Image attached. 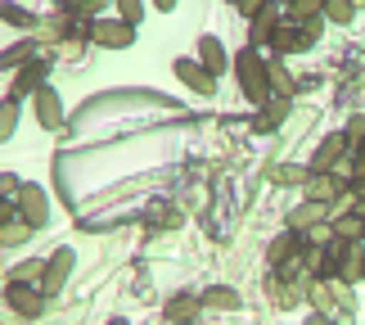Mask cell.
<instances>
[{"label": "cell", "mask_w": 365, "mask_h": 325, "mask_svg": "<svg viewBox=\"0 0 365 325\" xmlns=\"http://www.w3.org/2000/svg\"><path fill=\"white\" fill-rule=\"evenodd\" d=\"M240 81H244V95H248L252 104L271 100V73H266V64L257 59V50L240 54Z\"/></svg>", "instance_id": "1"}, {"label": "cell", "mask_w": 365, "mask_h": 325, "mask_svg": "<svg viewBox=\"0 0 365 325\" xmlns=\"http://www.w3.org/2000/svg\"><path fill=\"white\" fill-rule=\"evenodd\" d=\"M68 266H73V249H59L46 262V285H41V294H59L63 280H68Z\"/></svg>", "instance_id": "2"}, {"label": "cell", "mask_w": 365, "mask_h": 325, "mask_svg": "<svg viewBox=\"0 0 365 325\" xmlns=\"http://www.w3.org/2000/svg\"><path fill=\"white\" fill-rule=\"evenodd\" d=\"M91 36L100 41V46H131V23H108V19H100V23H91Z\"/></svg>", "instance_id": "3"}, {"label": "cell", "mask_w": 365, "mask_h": 325, "mask_svg": "<svg viewBox=\"0 0 365 325\" xmlns=\"http://www.w3.org/2000/svg\"><path fill=\"white\" fill-rule=\"evenodd\" d=\"M176 77L185 81V86H194L199 95H207V91H212V73H207L203 64H194V59H176Z\"/></svg>", "instance_id": "4"}, {"label": "cell", "mask_w": 365, "mask_h": 325, "mask_svg": "<svg viewBox=\"0 0 365 325\" xmlns=\"http://www.w3.org/2000/svg\"><path fill=\"white\" fill-rule=\"evenodd\" d=\"M9 307L23 316H36L41 312V289H27V285H9Z\"/></svg>", "instance_id": "5"}, {"label": "cell", "mask_w": 365, "mask_h": 325, "mask_svg": "<svg viewBox=\"0 0 365 325\" xmlns=\"http://www.w3.org/2000/svg\"><path fill=\"white\" fill-rule=\"evenodd\" d=\"M199 54H203V68H207V73H226V46H221V41L217 36H203L199 41Z\"/></svg>", "instance_id": "6"}, {"label": "cell", "mask_w": 365, "mask_h": 325, "mask_svg": "<svg viewBox=\"0 0 365 325\" xmlns=\"http://www.w3.org/2000/svg\"><path fill=\"white\" fill-rule=\"evenodd\" d=\"M275 27H279V19H275L271 9H262L257 19H252V27H248V46H252V50H257V46H266V41L275 36Z\"/></svg>", "instance_id": "7"}, {"label": "cell", "mask_w": 365, "mask_h": 325, "mask_svg": "<svg viewBox=\"0 0 365 325\" xmlns=\"http://www.w3.org/2000/svg\"><path fill=\"white\" fill-rule=\"evenodd\" d=\"M41 77H46V59H32V64H23V73H19V81H14V95H9V100H19V95L36 91V86H41Z\"/></svg>", "instance_id": "8"}, {"label": "cell", "mask_w": 365, "mask_h": 325, "mask_svg": "<svg viewBox=\"0 0 365 325\" xmlns=\"http://www.w3.org/2000/svg\"><path fill=\"white\" fill-rule=\"evenodd\" d=\"M19 194H23V221L41 226V221H46V194H41L36 186H23Z\"/></svg>", "instance_id": "9"}, {"label": "cell", "mask_w": 365, "mask_h": 325, "mask_svg": "<svg viewBox=\"0 0 365 325\" xmlns=\"http://www.w3.org/2000/svg\"><path fill=\"white\" fill-rule=\"evenodd\" d=\"M36 118H41V126H59L63 122V113H59V100H54V91H36Z\"/></svg>", "instance_id": "10"}, {"label": "cell", "mask_w": 365, "mask_h": 325, "mask_svg": "<svg viewBox=\"0 0 365 325\" xmlns=\"http://www.w3.org/2000/svg\"><path fill=\"white\" fill-rule=\"evenodd\" d=\"M347 149V136H329L325 140V145H320V154H316V172H329V167H334V159H339V154Z\"/></svg>", "instance_id": "11"}, {"label": "cell", "mask_w": 365, "mask_h": 325, "mask_svg": "<svg viewBox=\"0 0 365 325\" xmlns=\"http://www.w3.org/2000/svg\"><path fill=\"white\" fill-rule=\"evenodd\" d=\"M339 190H343L339 181L320 172V176H312V186H307V199H316V204H329V199H334V194H339Z\"/></svg>", "instance_id": "12"}, {"label": "cell", "mask_w": 365, "mask_h": 325, "mask_svg": "<svg viewBox=\"0 0 365 325\" xmlns=\"http://www.w3.org/2000/svg\"><path fill=\"white\" fill-rule=\"evenodd\" d=\"M32 54H36L32 41H19V46H9L0 54V68H23V64H32Z\"/></svg>", "instance_id": "13"}, {"label": "cell", "mask_w": 365, "mask_h": 325, "mask_svg": "<svg viewBox=\"0 0 365 325\" xmlns=\"http://www.w3.org/2000/svg\"><path fill=\"white\" fill-rule=\"evenodd\" d=\"M320 9H325L334 23H352V14H356L352 0H320Z\"/></svg>", "instance_id": "14"}, {"label": "cell", "mask_w": 365, "mask_h": 325, "mask_svg": "<svg viewBox=\"0 0 365 325\" xmlns=\"http://www.w3.org/2000/svg\"><path fill=\"white\" fill-rule=\"evenodd\" d=\"M207 307H221V312H230V307H240V294L235 289H207Z\"/></svg>", "instance_id": "15"}, {"label": "cell", "mask_w": 365, "mask_h": 325, "mask_svg": "<svg viewBox=\"0 0 365 325\" xmlns=\"http://www.w3.org/2000/svg\"><path fill=\"white\" fill-rule=\"evenodd\" d=\"M316 9H320V0H293V5H289V23H307V19H316Z\"/></svg>", "instance_id": "16"}, {"label": "cell", "mask_w": 365, "mask_h": 325, "mask_svg": "<svg viewBox=\"0 0 365 325\" xmlns=\"http://www.w3.org/2000/svg\"><path fill=\"white\" fill-rule=\"evenodd\" d=\"M14 122H19V100L0 104V140H9V136H14Z\"/></svg>", "instance_id": "17"}, {"label": "cell", "mask_w": 365, "mask_h": 325, "mask_svg": "<svg viewBox=\"0 0 365 325\" xmlns=\"http://www.w3.org/2000/svg\"><path fill=\"white\" fill-rule=\"evenodd\" d=\"M298 249H302V239H298V235H284V239H275V244H271V262H284L289 253H298Z\"/></svg>", "instance_id": "18"}, {"label": "cell", "mask_w": 365, "mask_h": 325, "mask_svg": "<svg viewBox=\"0 0 365 325\" xmlns=\"http://www.w3.org/2000/svg\"><path fill=\"white\" fill-rule=\"evenodd\" d=\"M27 231H32V221H14V226H0V244H23Z\"/></svg>", "instance_id": "19"}, {"label": "cell", "mask_w": 365, "mask_h": 325, "mask_svg": "<svg viewBox=\"0 0 365 325\" xmlns=\"http://www.w3.org/2000/svg\"><path fill=\"white\" fill-rule=\"evenodd\" d=\"M320 213H325V204H316V199H307L302 208H298V213H293V226H312Z\"/></svg>", "instance_id": "20"}, {"label": "cell", "mask_w": 365, "mask_h": 325, "mask_svg": "<svg viewBox=\"0 0 365 325\" xmlns=\"http://www.w3.org/2000/svg\"><path fill=\"white\" fill-rule=\"evenodd\" d=\"M0 19H5V23H14V27H32V14H27V9H19V5H0Z\"/></svg>", "instance_id": "21"}, {"label": "cell", "mask_w": 365, "mask_h": 325, "mask_svg": "<svg viewBox=\"0 0 365 325\" xmlns=\"http://www.w3.org/2000/svg\"><path fill=\"white\" fill-rule=\"evenodd\" d=\"M284 113H289V104H284V100H271V104H266V113H262V131H271V126L284 118Z\"/></svg>", "instance_id": "22"}, {"label": "cell", "mask_w": 365, "mask_h": 325, "mask_svg": "<svg viewBox=\"0 0 365 325\" xmlns=\"http://www.w3.org/2000/svg\"><path fill=\"white\" fill-rule=\"evenodd\" d=\"M167 316L172 321H194V299H176L172 307H167Z\"/></svg>", "instance_id": "23"}, {"label": "cell", "mask_w": 365, "mask_h": 325, "mask_svg": "<svg viewBox=\"0 0 365 325\" xmlns=\"http://www.w3.org/2000/svg\"><path fill=\"white\" fill-rule=\"evenodd\" d=\"M41 271H46V266H41V262H23L19 271H14V285H27V280H36Z\"/></svg>", "instance_id": "24"}, {"label": "cell", "mask_w": 365, "mask_h": 325, "mask_svg": "<svg viewBox=\"0 0 365 325\" xmlns=\"http://www.w3.org/2000/svg\"><path fill=\"white\" fill-rule=\"evenodd\" d=\"M118 9H122V23H135L140 19V0H118Z\"/></svg>", "instance_id": "25"}, {"label": "cell", "mask_w": 365, "mask_h": 325, "mask_svg": "<svg viewBox=\"0 0 365 325\" xmlns=\"http://www.w3.org/2000/svg\"><path fill=\"white\" fill-rule=\"evenodd\" d=\"M149 217H153V221H163V226H172V221H176L172 208H149Z\"/></svg>", "instance_id": "26"}, {"label": "cell", "mask_w": 365, "mask_h": 325, "mask_svg": "<svg viewBox=\"0 0 365 325\" xmlns=\"http://www.w3.org/2000/svg\"><path fill=\"white\" fill-rule=\"evenodd\" d=\"M240 9H244V19H257V14H262V0H240Z\"/></svg>", "instance_id": "27"}, {"label": "cell", "mask_w": 365, "mask_h": 325, "mask_svg": "<svg viewBox=\"0 0 365 325\" xmlns=\"http://www.w3.org/2000/svg\"><path fill=\"white\" fill-rule=\"evenodd\" d=\"M9 213H14V208H9L5 199H0V226H5V221H9Z\"/></svg>", "instance_id": "28"}, {"label": "cell", "mask_w": 365, "mask_h": 325, "mask_svg": "<svg viewBox=\"0 0 365 325\" xmlns=\"http://www.w3.org/2000/svg\"><path fill=\"white\" fill-rule=\"evenodd\" d=\"M153 5H158V9H172V5H176V0H153Z\"/></svg>", "instance_id": "29"}, {"label": "cell", "mask_w": 365, "mask_h": 325, "mask_svg": "<svg viewBox=\"0 0 365 325\" xmlns=\"http://www.w3.org/2000/svg\"><path fill=\"white\" fill-rule=\"evenodd\" d=\"M312 325H329V321H325V316H312Z\"/></svg>", "instance_id": "30"}, {"label": "cell", "mask_w": 365, "mask_h": 325, "mask_svg": "<svg viewBox=\"0 0 365 325\" xmlns=\"http://www.w3.org/2000/svg\"><path fill=\"white\" fill-rule=\"evenodd\" d=\"M113 325H126V321H113Z\"/></svg>", "instance_id": "31"}, {"label": "cell", "mask_w": 365, "mask_h": 325, "mask_svg": "<svg viewBox=\"0 0 365 325\" xmlns=\"http://www.w3.org/2000/svg\"><path fill=\"white\" fill-rule=\"evenodd\" d=\"M361 276H365V266H361Z\"/></svg>", "instance_id": "32"}, {"label": "cell", "mask_w": 365, "mask_h": 325, "mask_svg": "<svg viewBox=\"0 0 365 325\" xmlns=\"http://www.w3.org/2000/svg\"><path fill=\"white\" fill-rule=\"evenodd\" d=\"M361 5H365V0H361Z\"/></svg>", "instance_id": "33"}]
</instances>
